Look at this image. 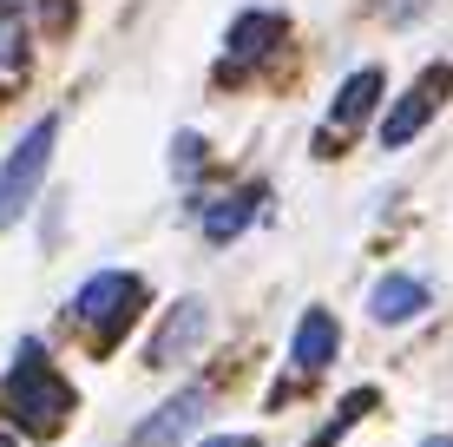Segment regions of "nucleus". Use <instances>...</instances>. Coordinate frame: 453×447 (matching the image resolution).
<instances>
[{"label": "nucleus", "mask_w": 453, "mask_h": 447, "mask_svg": "<svg viewBox=\"0 0 453 447\" xmlns=\"http://www.w3.org/2000/svg\"><path fill=\"white\" fill-rule=\"evenodd\" d=\"M388 20H408V13H420V0H381Z\"/></svg>", "instance_id": "nucleus-12"}, {"label": "nucleus", "mask_w": 453, "mask_h": 447, "mask_svg": "<svg viewBox=\"0 0 453 447\" xmlns=\"http://www.w3.org/2000/svg\"><path fill=\"white\" fill-rule=\"evenodd\" d=\"M276 40H283V20H276V13H243L237 34H230V59H250V53L263 59Z\"/></svg>", "instance_id": "nucleus-10"}, {"label": "nucleus", "mask_w": 453, "mask_h": 447, "mask_svg": "<svg viewBox=\"0 0 453 447\" xmlns=\"http://www.w3.org/2000/svg\"><path fill=\"white\" fill-rule=\"evenodd\" d=\"M27 66V27L0 7V73H20Z\"/></svg>", "instance_id": "nucleus-11"}, {"label": "nucleus", "mask_w": 453, "mask_h": 447, "mask_svg": "<svg viewBox=\"0 0 453 447\" xmlns=\"http://www.w3.org/2000/svg\"><path fill=\"white\" fill-rule=\"evenodd\" d=\"M204 329H211V310H204V303H197V297H184L178 310L165 316L158 343L145 349V356H151V368H171V362H184V356H191L197 343H204Z\"/></svg>", "instance_id": "nucleus-3"}, {"label": "nucleus", "mask_w": 453, "mask_h": 447, "mask_svg": "<svg viewBox=\"0 0 453 447\" xmlns=\"http://www.w3.org/2000/svg\"><path fill=\"white\" fill-rule=\"evenodd\" d=\"M289 362L309 368V375L335 362V316H329V310H303V322H296V343H289Z\"/></svg>", "instance_id": "nucleus-6"}, {"label": "nucleus", "mask_w": 453, "mask_h": 447, "mask_svg": "<svg viewBox=\"0 0 453 447\" xmlns=\"http://www.w3.org/2000/svg\"><path fill=\"white\" fill-rule=\"evenodd\" d=\"M138 297H145V283H138L132 270H99V276H86V289H80V322H92V329H125V316L138 310Z\"/></svg>", "instance_id": "nucleus-2"}, {"label": "nucleus", "mask_w": 453, "mask_h": 447, "mask_svg": "<svg viewBox=\"0 0 453 447\" xmlns=\"http://www.w3.org/2000/svg\"><path fill=\"white\" fill-rule=\"evenodd\" d=\"M420 310H427V283H414V276H381L374 297H368V316L374 322H408Z\"/></svg>", "instance_id": "nucleus-7"}, {"label": "nucleus", "mask_w": 453, "mask_h": 447, "mask_svg": "<svg viewBox=\"0 0 453 447\" xmlns=\"http://www.w3.org/2000/svg\"><path fill=\"white\" fill-rule=\"evenodd\" d=\"M0 7H7V13H13V7H27V0H0Z\"/></svg>", "instance_id": "nucleus-15"}, {"label": "nucleus", "mask_w": 453, "mask_h": 447, "mask_svg": "<svg viewBox=\"0 0 453 447\" xmlns=\"http://www.w3.org/2000/svg\"><path fill=\"white\" fill-rule=\"evenodd\" d=\"M420 447H453V441H447V435H434V441H420Z\"/></svg>", "instance_id": "nucleus-14"}, {"label": "nucleus", "mask_w": 453, "mask_h": 447, "mask_svg": "<svg viewBox=\"0 0 453 447\" xmlns=\"http://www.w3.org/2000/svg\"><path fill=\"white\" fill-rule=\"evenodd\" d=\"M211 447H257V441H250V435H217Z\"/></svg>", "instance_id": "nucleus-13"}, {"label": "nucleus", "mask_w": 453, "mask_h": 447, "mask_svg": "<svg viewBox=\"0 0 453 447\" xmlns=\"http://www.w3.org/2000/svg\"><path fill=\"white\" fill-rule=\"evenodd\" d=\"M0 447H13V441H7V435H0Z\"/></svg>", "instance_id": "nucleus-16"}, {"label": "nucleus", "mask_w": 453, "mask_h": 447, "mask_svg": "<svg viewBox=\"0 0 453 447\" xmlns=\"http://www.w3.org/2000/svg\"><path fill=\"white\" fill-rule=\"evenodd\" d=\"M447 86H453V73H447V66H434L427 80H420V86L408 92V99H401L395 112H388V126H381V145H408V138H414V132L434 119V105H441V92H447Z\"/></svg>", "instance_id": "nucleus-5"}, {"label": "nucleus", "mask_w": 453, "mask_h": 447, "mask_svg": "<svg viewBox=\"0 0 453 447\" xmlns=\"http://www.w3.org/2000/svg\"><path fill=\"white\" fill-rule=\"evenodd\" d=\"M53 145H59V119L46 112L27 126V138L7 151V165H0V230L7 224H20V211L40 197V184H46V165H53Z\"/></svg>", "instance_id": "nucleus-1"}, {"label": "nucleus", "mask_w": 453, "mask_h": 447, "mask_svg": "<svg viewBox=\"0 0 453 447\" xmlns=\"http://www.w3.org/2000/svg\"><path fill=\"white\" fill-rule=\"evenodd\" d=\"M204 408H211V389H184V395H171L158 414H145V421H138V441H145V447H178L197 421H204Z\"/></svg>", "instance_id": "nucleus-4"}, {"label": "nucleus", "mask_w": 453, "mask_h": 447, "mask_svg": "<svg viewBox=\"0 0 453 447\" xmlns=\"http://www.w3.org/2000/svg\"><path fill=\"white\" fill-rule=\"evenodd\" d=\"M250 218H257V197H211V204H197V224H204V237H211V243L243 237Z\"/></svg>", "instance_id": "nucleus-8"}, {"label": "nucleus", "mask_w": 453, "mask_h": 447, "mask_svg": "<svg viewBox=\"0 0 453 447\" xmlns=\"http://www.w3.org/2000/svg\"><path fill=\"white\" fill-rule=\"evenodd\" d=\"M374 99H381V73H374V66L349 73V80H342V92H335V105H329V126H355V119H368Z\"/></svg>", "instance_id": "nucleus-9"}]
</instances>
